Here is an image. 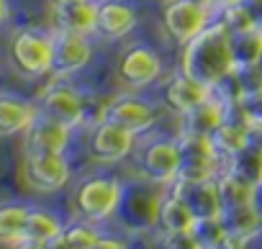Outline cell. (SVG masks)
Returning <instances> with one entry per match:
<instances>
[{
  "label": "cell",
  "mask_w": 262,
  "mask_h": 249,
  "mask_svg": "<svg viewBox=\"0 0 262 249\" xmlns=\"http://www.w3.org/2000/svg\"><path fill=\"white\" fill-rule=\"evenodd\" d=\"M236 70L234 54H231V34L213 21L208 29H203L195 39L183 44L180 57V72L190 75L193 80L216 87L226 75Z\"/></svg>",
  "instance_id": "cell-1"
},
{
  "label": "cell",
  "mask_w": 262,
  "mask_h": 249,
  "mask_svg": "<svg viewBox=\"0 0 262 249\" xmlns=\"http://www.w3.org/2000/svg\"><path fill=\"white\" fill-rule=\"evenodd\" d=\"M52 49H54L52 34L39 29H21L11 39L8 59L18 75L36 80L52 75Z\"/></svg>",
  "instance_id": "cell-2"
},
{
  "label": "cell",
  "mask_w": 262,
  "mask_h": 249,
  "mask_svg": "<svg viewBox=\"0 0 262 249\" xmlns=\"http://www.w3.org/2000/svg\"><path fill=\"white\" fill-rule=\"evenodd\" d=\"M216 18L219 13L208 0H167L162 8V26L167 36L180 47L195 39Z\"/></svg>",
  "instance_id": "cell-3"
},
{
  "label": "cell",
  "mask_w": 262,
  "mask_h": 249,
  "mask_svg": "<svg viewBox=\"0 0 262 249\" xmlns=\"http://www.w3.org/2000/svg\"><path fill=\"white\" fill-rule=\"evenodd\" d=\"M178 149H180L178 180H208L224 175L229 167V160L219 154L211 137L180 134Z\"/></svg>",
  "instance_id": "cell-4"
},
{
  "label": "cell",
  "mask_w": 262,
  "mask_h": 249,
  "mask_svg": "<svg viewBox=\"0 0 262 249\" xmlns=\"http://www.w3.org/2000/svg\"><path fill=\"white\" fill-rule=\"evenodd\" d=\"M160 193L144 183H134V185H121V198H118V218L123 221L126 229H134V231H144L152 229L160 218Z\"/></svg>",
  "instance_id": "cell-5"
},
{
  "label": "cell",
  "mask_w": 262,
  "mask_h": 249,
  "mask_svg": "<svg viewBox=\"0 0 262 249\" xmlns=\"http://www.w3.org/2000/svg\"><path fill=\"white\" fill-rule=\"evenodd\" d=\"M52 75L57 80L72 77L80 70H85L93 62V41L90 36L82 34H72V31H52Z\"/></svg>",
  "instance_id": "cell-6"
},
{
  "label": "cell",
  "mask_w": 262,
  "mask_h": 249,
  "mask_svg": "<svg viewBox=\"0 0 262 249\" xmlns=\"http://www.w3.org/2000/svg\"><path fill=\"white\" fill-rule=\"evenodd\" d=\"M24 177L34 190L54 193L70 183V162L62 152H26Z\"/></svg>",
  "instance_id": "cell-7"
},
{
  "label": "cell",
  "mask_w": 262,
  "mask_h": 249,
  "mask_svg": "<svg viewBox=\"0 0 262 249\" xmlns=\"http://www.w3.org/2000/svg\"><path fill=\"white\" fill-rule=\"evenodd\" d=\"M121 198V185L111 177H90L80 185L75 195V208L85 221H103L116 213Z\"/></svg>",
  "instance_id": "cell-8"
},
{
  "label": "cell",
  "mask_w": 262,
  "mask_h": 249,
  "mask_svg": "<svg viewBox=\"0 0 262 249\" xmlns=\"http://www.w3.org/2000/svg\"><path fill=\"white\" fill-rule=\"evenodd\" d=\"M103 121H111L116 126L131 131V134H144L157 123V110L152 103L137 98V95H118L105 103Z\"/></svg>",
  "instance_id": "cell-9"
},
{
  "label": "cell",
  "mask_w": 262,
  "mask_h": 249,
  "mask_svg": "<svg viewBox=\"0 0 262 249\" xmlns=\"http://www.w3.org/2000/svg\"><path fill=\"white\" fill-rule=\"evenodd\" d=\"M162 75L160 54L147 44H131L118 59V80L128 87H147Z\"/></svg>",
  "instance_id": "cell-10"
},
{
  "label": "cell",
  "mask_w": 262,
  "mask_h": 249,
  "mask_svg": "<svg viewBox=\"0 0 262 249\" xmlns=\"http://www.w3.org/2000/svg\"><path fill=\"white\" fill-rule=\"evenodd\" d=\"M85 103H88L85 95L75 85H70L64 80H57L41 93L39 110L57 118V121H62V123H67L70 129H75L77 123L85 121Z\"/></svg>",
  "instance_id": "cell-11"
},
{
  "label": "cell",
  "mask_w": 262,
  "mask_h": 249,
  "mask_svg": "<svg viewBox=\"0 0 262 249\" xmlns=\"http://www.w3.org/2000/svg\"><path fill=\"white\" fill-rule=\"evenodd\" d=\"M178 167H180L178 142H152L139 154V177L152 185L175 183Z\"/></svg>",
  "instance_id": "cell-12"
},
{
  "label": "cell",
  "mask_w": 262,
  "mask_h": 249,
  "mask_svg": "<svg viewBox=\"0 0 262 249\" xmlns=\"http://www.w3.org/2000/svg\"><path fill=\"white\" fill-rule=\"evenodd\" d=\"M139 24L137 8L126 3V0H98V26L95 36L105 41L126 39Z\"/></svg>",
  "instance_id": "cell-13"
},
{
  "label": "cell",
  "mask_w": 262,
  "mask_h": 249,
  "mask_svg": "<svg viewBox=\"0 0 262 249\" xmlns=\"http://www.w3.org/2000/svg\"><path fill=\"white\" fill-rule=\"evenodd\" d=\"M175 195L193 211L195 218H213L221 216V195L219 180H175Z\"/></svg>",
  "instance_id": "cell-14"
},
{
  "label": "cell",
  "mask_w": 262,
  "mask_h": 249,
  "mask_svg": "<svg viewBox=\"0 0 262 249\" xmlns=\"http://www.w3.org/2000/svg\"><path fill=\"white\" fill-rule=\"evenodd\" d=\"M70 126L47 113L39 110V116L31 121V126L24 131L26 134V152H62L70 144Z\"/></svg>",
  "instance_id": "cell-15"
},
{
  "label": "cell",
  "mask_w": 262,
  "mask_h": 249,
  "mask_svg": "<svg viewBox=\"0 0 262 249\" xmlns=\"http://www.w3.org/2000/svg\"><path fill=\"white\" fill-rule=\"evenodd\" d=\"M134 149V134L116 126L111 121H100L95 131H93V139H90V152L95 160L100 162H118V160H126Z\"/></svg>",
  "instance_id": "cell-16"
},
{
  "label": "cell",
  "mask_w": 262,
  "mask_h": 249,
  "mask_svg": "<svg viewBox=\"0 0 262 249\" xmlns=\"http://www.w3.org/2000/svg\"><path fill=\"white\" fill-rule=\"evenodd\" d=\"M162 95H165L167 108H172L178 116H183V113L193 110L195 105H201L203 100H208V98L213 95V87H208V85L193 80V77L185 75V72H178V75L165 85V93H162Z\"/></svg>",
  "instance_id": "cell-17"
},
{
  "label": "cell",
  "mask_w": 262,
  "mask_h": 249,
  "mask_svg": "<svg viewBox=\"0 0 262 249\" xmlns=\"http://www.w3.org/2000/svg\"><path fill=\"white\" fill-rule=\"evenodd\" d=\"M52 8H54V29L57 31L95 36L98 0H85V3H70V6H52Z\"/></svg>",
  "instance_id": "cell-18"
},
{
  "label": "cell",
  "mask_w": 262,
  "mask_h": 249,
  "mask_svg": "<svg viewBox=\"0 0 262 249\" xmlns=\"http://www.w3.org/2000/svg\"><path fill=\"white\" fill-rule=\"evenodd\" d=\"M226 105L216 93L203 100L201 105H195L193 110L183 113V134H193V137H211L219 126H221V121L226 118Z\"/></svg>",
  "instance_id": "cell-19"
},
{
  "label": "cell",
  "mask_w": 262,
  "mask_h": 249,
  "mask_svg": "<svg viewBox=\"0 0 262 249\" xmlns=\"http://www.w3.org/2000/svg\"><path fill=\"white\" fill-rule=\"evenodd\" d=\"M39 116V108L18 95H0V137L24 134L31 121Z\"/></svg>",
  "instance_id": "cell-20"
},
{
  "label": "cell",
  "mask_w": 262,
  "mask_h": 249,
  "mask_svg": "<svg viewBox=\"0 0 262 249\" xmlns=\"http://www.w3.org/2000/svg\"><path fill=\"white\" fill-rule=\"evenodd\" d=\"M221 223L226 229V234H234V236H242V239H254L262 234V223L257 218V213L252 211L249 203L244 206H234V208H221Z\"/></svg>",
  "instance_id": "cell-21"
},
{
  "label": "cell",
  "mask_w": 262,
  "mask_h": 249,
  "mask_svg": "<svg viewBox=\"0 0 262 249\" xmlns=\"http://www.w3.org/2000/svg\"><path fill=\"white\" fill-rule=\"evenodd\" d=\"M226 170H229L231 175L247 180L249 185L259 183V180H262V147L247 142L236 154L229 157V167H226Z\"/></svg>",
  "instance_id": "cell-22"
},
{
  "label": "cell",
  "mask_w": 262,
  "mask_h": 249,
  "mask_svg": "<svg viewBox=\"0 0 262 249\" xmlns=\"http://www.w3.org/2000/svg\"><path fill=\"white\" fill-rule=\"evenodd\" d=\"M157 223L162 226L165 234H172V231H190L193 223H195V216H193V211L172 193L170 198L162 200Z\"/></svg>",
  "instance_id": "cell-23"
},
{
  "label": "cell",
  "mask_w": 262,
  "mask_h": 249,
  "mask_svg": "<svg viewBox=\"0 0 262 249\" xmlns=\"http://www.w3.org/2000/svg\"><path fill=\"white\" fill-rule=\"evenodd\" d=\"M231 54L236 70L247 64H257L262 59V26H254L242 34H231Z\"/></svg>",
  "instance_id": "cell-24"
},
{
  "label": "cell",
  "mask_w": 262,
  "mask_h": 249,
  "mask_svg": "<svg viewBox=\"0 0 262 249\" xmlns=\"http://www.w3.org/2000/svg\"><path fill=\"white\" fill-rule=\"evenodd\" d=\"M29 206L21 203H3L0 206V244H16L24 239Z\"/></svg>",
  "instance_id": "cell-25"
},
{
  "label": "cell",
  "mask_w": 262,
  "mask_h": 249,
  "mask_svg": "<svg viewBox=\"0 0 262 249\" xmlns=\"http://www.w3.org/2000/svg\"><path fill=\"white\" fill-rule=\"evenodd\" d=\"M62 234V223L54 213L49 211H29L26 218V229H24V239H34V241H44V244H54Z\"/></svg>",
  "instance_id": "cell-26"
},
{
  "label": "cell",
  "mask_w": 262,
  "mask_h": 249,
  "mask_svg": "<svg viewBox=\"0 0 262 249\" xmlns=\"http://www.w3.org/2000/svg\"><path fill=\"white\" fill-rule=\"evenodd\" d=\"M219 180V195H221V208H234V206H244L249 203L252 195V185L236 175H231L229 170L224 175L216 177Z\"/></svg>",
  "instance_id": "cell-27"
},
{
  "label": "cell",
  "mask_w": 262,
  "mask_h": 249,
  "mask_svg": "<svg viewBox=\"0 0 262 249\" xmlns=\"http://www.w3.org/2000/svg\"><path fill=\"white\" fill-rule=\"evenodd\" d=\"M190 231H193V236H195L201 249H221L224 241H226V229H224L219 216H213V218H195Z\"/></svg>",
  "instance_id": "cell-28"
},
{
  "label": "cell",
  "mask_w": 262,
  "mask_h": 249,
  "mask_svg": "<svg viewBox=\"0 0 262 249\" xmlns=\"http://www.w3.org/2000/svg\"><path fill=\"white\" fill-rule=\"evenodd\" d=\"M216 21H219L229 34H242V31H249V29L259 26L244 3H236V6H229V8L219 11V18H216Z\"/></svg>",
  "instance_id": "cell-29"
},
{
  "label": "cell",
  "mask_w": 262,
  "mask_h": 249,
  "mask_svg": "<svg viewBox=\"0 0 262 249\" xmlns=\"http://www.w3.org/2000/svg\"><path fill=\"white\" fill-rule=\"evenodd\" d=\"M95 239H98V234H95L93 226H88V223H72V226L62 229V234L54 241V246H59V249H90L95 244Z\"/></svg>",
  "instance_id": "cell-30"
},
{
  "label": "cell",
  "mask_w": 262,
  "mask_h": 249,
  "mask_svg": "<svg viewBox=\"0 0 262 249\" xmlns=\"http://www.w3.org/2000/svg\"><path fill=\"white\" fill-rule=\"evenodd\" d=\"M244 121L249 126H262V90L259 93H247L236 100Z\"/></svg>",
  "instance_id": "cell-31"
},
{
  "label": "cell",
  "mask_w": 262,
  "mask_h": 249,
  "mask_svg": "<svg viewBox=\"0 0 262 249\" xmlns=\"http://www.w3.org/2000/svg\"><path fill=\"white\" fill-rule=\"evenodd\" d=\"M236 77H239V85H242V95H247V93H259V90H262V62L239 67V70H236Z\"/></svg>",
  "instance_id": "cell-32"
},
{
  "label": "cell",
  "mask_w": 262,
  "mask_h": 249,
  "mask_svg": "<svg viewBox=\"0 0 262 249\" xmlns=\"http://www.w3.org/2000/svg\"><path fill=\"white\" fill-rule=\"evenodd\" d=\"M162 249H201L193 231H172L162 236Z\"/></svg>",
  "instance_id": "cell-33"
},
{
  "label": "cell",
  "mask_w": 262,
  "mask_h": 249,
  "mask_svg": "<svg viewBox=\"0 0 262 249\" xmlns=\"http://www.w3.org/2000/svg\"><path fill=\"white\" fill-rule=\"evenodd\" d=\"M249 206H252V211L257 213V218H259V223H262V180L252 185V195H249Z\"/></svg>",
  "instance_id": "cell-34"
},
{
  "label": "cell",
  "mask_w": 262,
  "mask_h": 249,
  "mask_svg": "<svg viewBox=\"0 0 262 249\" xmlns=\"http://www.w3.org/2000/svg\"><path fill=\"white\" fill-rule=\"evenodd\" d=\"M90 249H126V244L121 239H113V236H98Z\"/></svg>",
  "instance_id": "cell-35"
},
{
  "label": "cell",
  "mask_w": 262,
  "mask_h": 249,
  "mask_svg": "<svg viewBox=\"0 0 262 249\" xmlns=\"http://www.w3.org/2000/svg\"><path fill=\"white\" fill-rule=\"evenodd\" d=\"M242 3L249 8V13L254 16V21L262 26V0H242Z\"/></svg>",
  "instance_id": "cell-36"
},
{
  "label": "cell",
  "mask_w": 262,
  "mask_h": 249,
  "mask_svg": "<svg viewBox=\"0 0 262 249\" xmlns=\"http://www.w3.org/2000/svg\"><path fill=\"white\" fill-rule=\"evenodd\" d=\"M16 249H52V244H44V241H34V239H21L13 244Z\"/></svg>",
  "instance_id": "cell-37"
},
{
  "label": "cell",
  "mask_w": 262,
  "mask_h": 249,
  "mask_svg": "<svg viewBox=\"0 0 262 249\" xmlns=\"http://www.w3.org/2000/svg\"><path fill=\"white\" fill-rule=\"evenodd\" d=\"M11 18V0H0V26Z\"/></svg>",
  "instance_id": "cell-38"
},
{
  "label": "cell",
  "mask_w": 262,
  "mask_h": 249,
  "mask_svg": "<svg viewBox=\"0 0 262 249\" xmlns=\"http://www.w3.org/2000/svg\"><path fill=\"white\" fill-rule=\"evenodd\" d=\"M208 3L216 8V13L219 11H224V8H229V6H236V3H242V0H208Z\"/></svg>",
  "instance_id": "cell-39"
},
{
  "label": "cell",
  "mask_w": 262,
  "mask_h": 249,
  "mask_svg": "<svg viewBox=\"0 0 262 249\" xmlns=\"http://www.w3.org/2000/svg\"><path fill=\"white\" fill-rule=\"evenodd\" d=\"M70 3H85V0H52V6H70Z\"/></svg>",
  "instance_id": "cell-40"
},
{
  "label": "cell",
  "mask_w": 262,
  "mask_h": 249,
  "mask_svg": "<svg viewBox=\"0 0 262 249\" xmlns=\"http://www.w3.org/2000/svg\"><path fill=\"white\" fill-rule=\"evenodd\" d=\"M52 249H59V246H54V244H52Z\"/></svg>",
  "instance_id": "cell-41"
}]
</instances>
